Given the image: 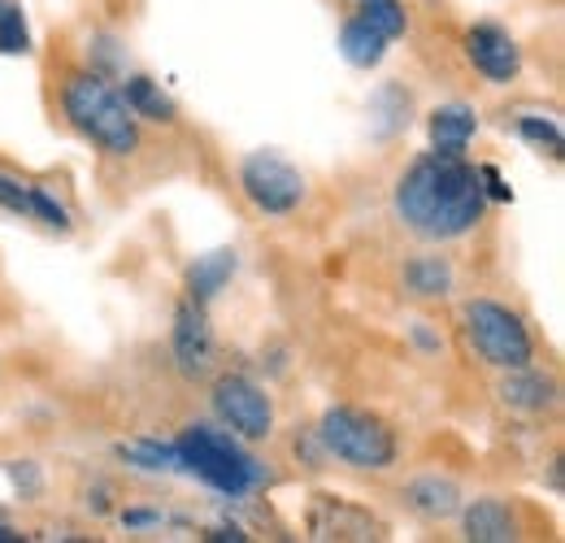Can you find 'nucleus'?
<instances>
[{
    "instance_id": "obj_21",
    "label": "nucleus",
    "mask_w": 565,
    "mask_h": 543,
    "mask_svg": "<svg viewBox=\"0 0 565 543\" xmlns=\"http://www.w3.org/2000/svg\"><path fill=\"white\" fill-rule=\"evenodd\" d=\"M518 131H522V139H531L535 148L562 152V127H557L553 118H535V114H526V118H518Z\"/></svg>"
},
{
    "instance_id": "obj_22",
    "label": "nucleus",
    "mask_w": 565,
    "mask_h": 543,
    "mask_svg": "<svg viewBox=\"0 0 565 543\" xmlns=\"http://www.w3.org/2000/svg\"><path fill=\"white\" fill-rule=\"evenodd\" d=\"M31 217H40L44 226H53V231H62V235L71 231V213L53 201L44 188H31Z\"/></svg>"
},
{
    "instance_id": "obj_5",
    "label": "nucleus",
    "mask_w": 565,
    "mask_h": 543,
    "mask_svg": "<svg viewBox=\"0 0 565 543\" xmlns=\"http://www.w3.org/2000/svg\"><path fill=\"white\" fill-rule=\"evenodd\" d=\"M466 336L475 343V352L495 365V370H526L535 348L522 327V318L495 300H470L466 305Z\"/></svg>"
},
{
    "instance_id": "obj_9",
    "label": "nucleus",
    "mask_w": 565,
    "mask_h": 543,
    "mask_svg": "<svg viewBox=\"0 0 565 543\" xmlns=\"http://www.w3.org/2000/svg\"><path fill=\"white\" fill-rule=\"evenodd\" d=\"M466 53H470L475 70H479L483 78H492V83H509V78H518V70H522V49H518L513 35H509L504 26H495V22L470 26Z\"/></svg>"
},
{
    "instance_id": "obj_18",
    "label": "nucleus",
    "mask_w": 565,
    "mask_h": 543,
    "mask_svg": "<svg viewBox=\"0 0 565 543\" xmlns=\"http://www.w3.org/2000/svg\"><path fill=\"white\" fill-rule=\"evenodd\" d=\"M122 457L131 461V466H140V470H152V475H161V470H179V453H174V444H157V439H140V444H122Z\"/></svg>"
},
{
    "instance_id": "obj_2",
    "label": "nucleus",
    "mask_w": 565,
    "mask_h": 543,
    "mask_svg": "<svg viewBox=\"0 0 565 543\" xmlns=\"http://www.w3.org/2000/svg\"><path fill=\"white\" fill-rule=\"evenodd\" d=\"M62 109L74 131L109 157H131L140 148V118L131 114L122 92H114L100 74H71L62 92Z\"/></svg>"
},
{
    "instance_id": "obj_14",
    "label": "nucleus",
    "mask_w": 565,
    "mask_h": 543,
    "mask_svg": "<svg viewBox=\"0 0 565 543\" xmlns=\"http://www.w3.org/2000/svg\"><path fill=\"white\" fill-rule=\"evenodd\" d=\"M475 131H479V114L466 105H444L430 114V143L439 152H466Z\"/></svg>"
},
{
    "instance_id": "obj_7",
    "label": "nucleus",
    "mask_w": 565,
    "mask_h": 543,
    "mask_svg": "<svg viewBox=\"0 0 565 543\" xmlns=\"http://www.w3.org/2000/svg\"><path fill=\"white\" fill-rule=\"evenodd\" d=\"M213 408L231 426V435H239V439H266L275 430L270 396L253 379H244V374H222L213 383Z\"/></svg>"
},
{
    "instance_id": "obj_1",
    "label": "nucleus",
    "mask_w": 565,
    "mask_h": 543,
    "mask_svg": "<svg viewBox=\"0 0 565 543\" xmlns=\"http://www.w3.org/2000/svg\"><path fill=\"white\" fill-rule=\"evenodd\" d=\"M396 213L401 222L423 239H461L470 235L483 213L488 192L479 170L466 161V152H423L396 183Z\"/></svg>"
},
{
    "instance_id": "obj_19",
    "label": "nucleus",
    "mask_w": 565,
    "mask_h": 543,
    "mask_svg": "<svg viewBox=\"0 0 565 543\" xmlns=\"http://www.w3.org/2000/svg\"><path fill=\"white\" fill-rule=\"evenodd\" d=\"M361 18H365L374 31H383L387 40L405 35V26H409V18H405L401 0H361Z\"/></svg>"
},
{
    "instance_id": "obj_17",
    "label": "nucleus",
    "mask_w": 565,
    "mask_h": 543,
    "mask_svg": "<svg viewBox=\"0 0 565 543\" xmlns=\"http://www.w3.org/2000/svg\"><path fill=\"white\" fill-rule=\"evenodd\" d=\"M405 287L423 300H444L452 291V266L444 257H414L405 266Z\"/></svg>"
},
{
    "instance_id": "obj_26",
    "label": "nucleus",
    "mask_w": 565,
    "mask_h": 543,
    "mask_svg": "<svg viewBox=\"0 0 565 543\" xmlns=\"http://www.w3.org/2000/svg\"><path fill=\"white\" fill-rule=\"evenodd\" d=\"M122 522H127V526H152V522H161V518L148 513V509H140V513H122Z\"/></svg>"
},
{
    "instance_id": "obj_27",
    "label": "nucleus",
    "mask_w": 565,
    "mask_h": 543,
    "mask_svg": "<svg viewBox=\"0 0 565 543\" xmlns=\"http://www.w3.org/2000/svg\"><path fill=\"white\" fill-rule=\"evenodd\" d=\"M4 540H22V535H18L13 526H4V522H0V543H4Z\"/></svg>"
},
{
    "instance_id": "obj_15",
    "label": "nucleus",
    "mask_w": 565,
    "mask_h": 543,
    "mask_svg": "<svg viewBox=\"0 0 565 543\" xmlns=\"http://www.w3.org/2000/svg\"><path fill=\"white\" fill-rule=\"evenodd\" d=\"M340 53H344L349 66L370 70L383 62V53H387V35L374 31L365 18H353V22H344V31H340Z\"/></svg>"
},
{
    "instance_id": "obj_24",
    "label": "nucleus",
    "mask_w": 565,
    "mask_h": 543,
    "mask_svg": "<svg viewBox=\"0 0 565 543\" xmlns=\"http://www.w3.org/2000/svg\"><path fill=\"white\" fill-rule=\"evenodd\" d=\"M9 475L22 487V496H35V491H40V470H35V461H9Z\"/></svg>"
},
{
    "instance_id": "obj_10",
    "label": "nucleus",
    "mask_w": 565,
    "mask_h": 543,
    "mask_svg": "<svg viewBox=\"0 0 565 543\" xmlns=\"http://www.w3.org/2000/svg\"><path fill=\"white\" fill-rule=\"evenodd\" d=\"M461 526H466V540H470V543H509V540H518L513 513H509V504H504V500H495V496H479V500L466 509Z\"/></svg>"
},
{
    "instance_id": "obj_20",
    "label": "nucleus",
    "mask_w": 565,
    "mask_h": 543,
    "mask_svg": "<svg viewBox=\"0 0 565 543\" xmlns=\"http://www.w3.org/2000/svg\"><path fill=\"white\" fill-rule=\"evenodd\" d=\"M0 53L18 57V53H31V31H26V18L18 4H0Z\"/></svg>"
},
{
    "instance_id": "obj_13",
    "label": "nucleus",
    "mask_w": 565,
    "mask_h": 543,
    "mask_svg": "<svg viewBox=\"0 0 565 543\" xmlns=\"http://www.w3.org/2000/svg\"><path fill=\"white\" fill-rule=\"evenodd\" d=\"M500 401L518 413H544L557 401V387L526 365V370H509V379L500 383Z\"/></svg>"
},
{
    "instance_id": "obj_12",
    "label": "nucleus",
    "mask_w": 565,
    "mask_h": 543,
    "mask_svg": "<svg viewBox=\"0 0 565 543\" xmlns=\"http://www.w3.org/2000/svg\"><path fill=\"white\" fill-rule=\"evenodd\" d=\"M239 266V257H235V248H217V253H205V257H196L192 262V270H188V300H196V305H210L213 296L231 283V274Z\"/></svg>"
},
{
    "instance_id": "obj_4",
    "label": "nucleus",
    "mask_w": 565,
    "mask_h": 543,
    "mask_svg": "<svg viewBox=\"0 0 565 543\" xmlns=\"http://www.w3.org/2000/svg\"><path fill=\"white\" fill-rule=\"evenodd\" d=\"M318 444L327 457L353 466V470H387L396 466V435L383 417L365 413V408H327L318 422Z\"/></svg>"
},
{
    "instance_id": "obj_23",
    "label": "nucleus",
    "mask_w": 565,
    "mask_h": 543,
    "mask_svg": "<svg viewBox=\"0 0 565 543\" xmlns=\"http://www.w3.org/2000/svg\"><path fill=\"white\" fill-rule=\"evenodd\" d=\"M0 204H4L9 213L31 217V188H22V183H13L9 174H0Z\"/></svg>"
},
{
    "instance_id": "obj_25",
    "label": "nucleus",
    "mask_w": 565,
    "mask_h": 543,
    "mask_svg": "<svg viewBox=\"0 0 565 543\" xmlns=\"http://www.w3.org/2000/svg\"><path fill=\"white\" fill-rule=\"evenodd\" d=\"M414 343L426 348V352H439V348H444L439 336H430V322H418V327H414Z\"/></svg>"
},
{
    "instance_id": "obj_3",
    "label": "nucleus",
    "mask_w": 565,
    "mask_h": 543,
    "mask_svg": "<svg viewBox=\"0 0 565 543\" xmlns=\"http://www.w3.org/2000/svg\"><path fill=\"white\" fill-rule=\"evenodd\" d=\"M179 466L201 482H210L222 496H244L248 487L262 482V466L239 448V439L231 430H213V426H188L174 439Z\"/></svg>"
},
{
    "instance_id": "obj_16",
    "label": "nucleus",
    "mask_w": 565,
    "mask_h": 543,
    "mask_svg": "<svg viewBox=\"0 0 565 543\" xmlns=\"http://www.w3.org/2000/svg\"><path fill=\"white\" fill-rule=\"evenodd\" d=\"M122 100L131 105L136 118H148V123H174V100L161 92V83H152V78H143V74H131V78H127Z\"/></svg>"
},
{
    "instance_id": "obj_11",
    "label": "nucleus",
    "mask_w": 565,
    "mask_h": 543,
    "mask_svg": "<svg viewBox=\"0 0 565 543\" xmlns=\"http://www.w3.org/2000/svg\"><path fill=\"white\" fill-rule=\"evenodd\" d=\"M405 496H409V504H414L423 518H430V522H444V518L461 513V487H457L452 478H439V475L414 478Z\"/></svg>"
},
{
    "instance_id": "obj_6",
    "label": "nucleus",
    "mask_w": 565,
    "mask_h": 543,
    "mask_svg": "<svg viewBox=\"0 0 565 543\" xmlns=\"http://www.w3.org/2000/svg\"><path fill=\"white\" fill-rule=\"evenodd\" d=\"M239 188L270 217H282V213L300 209V201H305V174L291 161H282L279 152H253L239 166Z\"/></svg>"
},
{
    "instance_id": "obj_8",
    "label": "nucleus",
    "mask_w": 565,
    "mask_h": 543,
    "mask_svg": "<svg viewBox=\"0 0 565 543\" xmlns=\"http://www.w3.org/2000/svg\"><path fill=\"white\" fill-rule=\"evenodd\" d=\"M174 361L188 379H205L213 365L210 318H205V305H196V300H183L174 309Z\"/></svg>"
}]
</instances>
